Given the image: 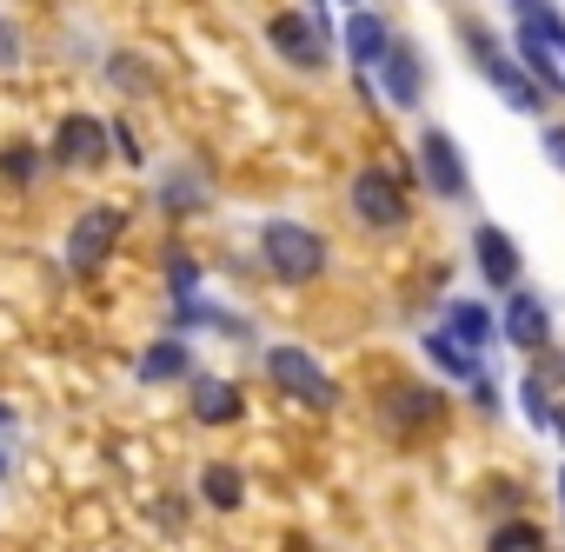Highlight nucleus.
Here are the masks:
<instances>
[{"label": "nucleus", "instance_id": "nucleus-1", "mask_svg": "<svg viewBox=\"0 0 565 552\" xmlns=\"http://www.w3.org/2000/svg\"><path fill=\"white\" fill-rule=\"evenodd\" d=\"M259 253H266V266L279 273V280H294V287L327 273V240L313 226H300V220H273L259 233Z\"/></svg>", "mask_w": 565, "mask_h": 552}, {"label": "nucleus", "instance_id": "nucleus-2", "mask_svg": "<svg viewBox=\"0 0 565 552\" xmlns=\"http://www.w3.org/2000/svg\"><path fill=\"white\" fill-rule=\"evenodd\" d=\"M266 373H273V386L287 393V400H300V406H313V413H333V400H340V386L327 380V367H320L307 347H273V353H266Z\"/></svg>", "mask_w": 565, "mask_h": 552}, {"label": "nucleus", "instance_id": "nucleus-3", "mask_svg": "<svg viewBox=\"0 0 565 552\" xmlns=\"http://www.w3.org/2000/svg\"><path fill=\"white\" fill-rule=\"evenodd\" d=\"M466 41H472V61H479V74L499 87V100H505V107H519V114H545V94H539V81H532L525 67H512L486 28H466Z\"/></svg>", "mask_w": 565, "mask_h": 552}, {"label": "nucleus", "instance_id": "nucleus-4", "mask_svg": "<svg viewBox=\"0 0 565 552\" xmlns=\"http://www.w3.org/2000/svg\"><path fill=\"white\" fill-rule=\"evenodd\" d=\"M353 213H360L366 226L393 233V226H406V187H399L386 167H360V173H353Z\"/></svg>", "mask_w": 565, "mask_h": 552}, {"label": "nucleus", "instance_id": "nucleus-5", "mask_svg": "<svg viewBox=\"0 0 565 552\" xmlns=\"http://www.w3.org/2000/svg\"><path fill=\"white\" fill-rule=\"evenodd\" d=\"M266 41H273L279 61H294V67H307V74L327 67V28H320L313 14H273V21H266Z\"/></svg>", "mask_w": 565, "mask_h": 552}, {"label": "nucleus", "instance_id": "nucleus-6", "mask_svg": "<svg viewBox=\"0 0 565 552\" xmlns=\"http://www.w3.org/2000/svg\"><path fill=\"white\" fill-rule=\"evenodd\" d=\"M419 167H426V180H433V193H439V200H466V193H472V180H466V160H459L452 134L426 127V134H419Z\"/></svg>", "mask_w": 565, "mask_h": 552}, {"label": "nucleus", "instance_id": "nucleus-7", "mask_svg": "<svg viewBox=\"0 0 565 552\" xmlns=\"http://www.w3.org/2000/svg\"><path fill=\"white\" fill-rule=\"evenodd\" d=\"M114 240H120V213H114V206L81 213L74 233H67V259H74V273H94V266L114 253Z\"/></svg>", "mask_w": 565, "mask_h": 552}, {"label": "nucleus", "instance_id": "nucleus-8", "mask_svg": "<svg viewBox=\"0 0 565 552\" xmlns=\"http://www.w3.org/2000/svg\"><path fill=\"white\" fill-rule=\"evenodd\" d=\"M100 153H107V127L94 114H67L54 134V160L61 167H100Z\"/></svg>", "mask_w": 565, "mask_h": 552}, {"label": "nucleus", "instance_id": "nucleus-9", "mask_svg": "<svg viewBox=\"0 0 565 552\" xmlns=\"http://www.w3.org/2000/svg\"><path fill=\"white\" fill-rule=\"evenodd\" d=\"M186 400H193V420H200V426H233V420L246 413L239 386H233V380H213V373H193V380H186Z\"/></svg>", "mask_w": 565, "mask_h": 552}, {"label": "nucleus", "instance_id": "nucleus-10", "mask_svg": "<svg viewBox=\"0 0 565 552\" xmlns=\"http://www.w3.org/2000/svg\"><path fill=\"white\" fill-rule=\"evenodd\" d=\"M472 253H479L486 287L512 294V280H519V240H512L505 226H479V233H472Z\"/></svg>", "mask_w": 565, "mask_h": 552}, {"label": "nucleus", "instance_id": "nucleus-11", "mask_svg": "<svg viewBox=\"0 0 565 552\" xmlns=\"http://www.w3.org/2000/svg\"><path fill=\"white\" fill-rule=\"evenodd\" d=\"M499 333L512 340V347H545V333H552V314H545V300L539 294H519L512 287V307H505V320H499Z\"/></svg>", "mask_w": 565, "mask_h": 552}, {"label": "nucleus", "instance_id": "nucleus-12", "mask_svg": "<svg viewBox=\"0 0 565 552\" xmlns=\"http://www.w3.org/2000/svg\"><path fill=\"white\" fill-rule=\"evenodd\" d=\"M340 41H347L353 67H380V61L393 54V28H386V21H380L373 8H360V14L347 21V34H340Z\"/></svg>", "mask_w": 565, "mask_h": 552}, {"label": "nucleus", "instance_id": "nucleus-13", "mask_svg": "<svg viewBox=\"0 0 565 552\" xmlns=\"http://www.w3.org/2000/svg\"><path fill=\"white\" fill-rule=\"evenodd\" d=\"M134 373L147 380V386H160V380H193V353H186V340H153L140 360H134Z\"/></svg>", "mask_w": 565, "mask_h": 552}, {"label": "nucleus", "instance_id": "nucleus-14", "mask_svg": "<svg viewBox=\"0 0 565 552\" xmlns=\"http://www.w3.org/2000/svg\"><path fill=\"white\" fill-rule=\"evenodd\" d=\"M380 74H386V100H393V107H413V100H419V87H426L419 61H413V54H406L399 41H393V54L380 61Z\"/></svg>", "mask_w": 565, "mask_h": 552}, {"label": "nucleus", "instance_id": "nucleus-15", "mask_svg": "<svg viewBox=\"0 0 565 552\" xmlns=\"http://www.w3.org/2000/svg\"><path fill=\"white\" fill-rule=\"evenodd\" d=\"M512 41H519V61H525V74L539 81V94H565V67H558V54H552L539 34H525V28H519Z\"/></svg>", "mask_w": 565, "mask_h": 552}, {"label": "nucleus", "instance_id": "nucleus-16", "mask_svg": "<svg viewBox=\"0 0 565 552\" xmlns=\"http://www.w3.org/2000/svg\"><path fill=\"white\" fill-rule=\"evenodd\" d=\"M446 333H452L459 347H472V353H479V347L492 340V314H486L479 300H452V314H446Z\"/></svg>", "mask_w": 565, "mask_h": 552}, {"label": "nucleus", "instance_id": "nucleus-17", "mask_svg": "<svg viewBox=\"0 0 565 552\" xmlns=\"http://www.w3.org/2000/svg\"><path fill=\"white\" fill-rule=\"evenodd\" d=\"M426 353L439 360V373H452V380H472V386H479V353H472V347H459L452 333H426Z\"/></svg>", "mask_w": 565, "mask_h": 552}, {"label": "nucleus", "instance_id": "nucleus-18", "mask_svg": "<svg viewBox=\"0 0 565 552\" xmlns=\"http://www.w3.org/2000/svg\"><path fill=\"white\" fill-rule=\"evenodd\" d=\"M200 492H206V506H220V512H233L239 499H246V486H239V473L220 459V466H206V479H200Z\"/></svg>", "mask_w": 565, "mask_h": 552}, {"label": "nucleus", "instance_id": "nucleus-19", "mask_svg": "<svg viewBox=\"0 0 565 552\" xmlns=\"http://www.w3.org/2000/svg\"><path fill=\"white\" fill-rule=\"evenodd\" d=\"M386 406H393V426H426V420L439 413V400H433V393H419V386H413V393H393Z\"/></svg>", "mask_w": 565, "mask_h": 552}, {"label": "nucleus", "instance_id": "nucleus-20", "mask_svg": "<svg viewBox=\"0 0 565 552\" xmlns=\"http://www.w3.org/2000/svg\"><path fill=\"white\" fill-rule=\"evenodd\" d=\"M486 552H539V532H532V526H499Z\"/></svg>", "mask_w": 565, "mask_h": 552}, {"label": "nucleus", "instance_id": "nucleus-21", "mask_svg": "<svg viewBox=\"0 0 565 552\" xmlns=\"http://www.w3.org/2000/svg\"><path fill=\"white\" fill-rule=\"evenodd\" d=\"M167 206H173V213H193V206H200V180H193V173H173V180H167Z\"/></svg>", "mask_w": 565, "mask_h": 552}, {"label": "nucleus", "instance_id": "nucleus-22", "mask_svg": "<svg viewBox=\"0 0 565 552\" xmlns=\"http://www.w3.org/2000/svg\"><path fill=\"white\" fill-rule=\"evenodd\" d=\"M519 400H525V420H532V426H552V400H545V386H539V380H525V386H519Z\"/></svg>", "mask_w": 565, "mask_h": 552}, {"label": "nucleus", "instance_id": "nucleus-23", "mask_svg": "<svg viewBox=\"0 0 565 552\" xmlns=\"http://www.w3.org/2000/svg\"><path fill=\"white\" fill-rule=\"evenodd\" d=\"M0 167H8L14 180H34V173H41V153H28V147H14V153H0Z\"/></svg>", "mask_w": 565, "mask_h": 552}, {"label": "nucleus", "instance_id": "nucleus-24", "mask_svg": "<svg viewBox=\"0 0 565 552\" xmlns=\"http://www.w3.org/2000/svg\"><path fill=\"white\" fill-rule=\"evenodd\" d=\"M539 147H545V160L565 173V127H545V134H539Z\"/></svg>", "mask_w": 565, "mask_h": 552}, {"label": "nucleus", "instance_id": "nucleus-25", "mask_svg": "<svg viewBox=\"0 0 565 552\" xmlns=\"http://www.w3.org/2000/svg\"><path fill=\"white\" fill-rule=\"evenodd\" d=\"M0 61H14V34L8 28H0Z\"/></svg>", "mask_w": 565, "mask_h": 552}, {"label": "nucleus", "instance_id": "nucleus-26", "mask_svg": "<svg viewBox=\"0 0 565 552\" xmlns=\"http://www.w3.org/2000/svg\"><path fill=\"white\" fill-rule=\"evenodd\" d=\"M552 426H558V433H565V406H552Z\"/></svg>", "mask_w": 565, "mask_h": 552}, {"label": "nucleus", "instance_id": "nucleus-27", "mask_svg": "<svg viewBox=\"0 0 565 552\" xmlns=\"http://www.w3.org/2000/svg\"><path fill=\"white\" fill-rule=\"evenodd\" d=\"M558 506H565V473H558Z\"/></svg>", "mask_w": 565, "mask_h": 552}, {"label": "nucleus", "instance_id": "nucleus-28", "mask_svg": "<svg viewBox=\"0 0 565 552\" xmlns=\"http://www.w3.org/2000/svg\"><path fill=\"white\" fill-rule=\"evenodd\" d=\"M347 8H353V14H360V8H366V0H347Z\"/></svg>", "mask_w": 565, "mask_h": 552}, {"label": "nucleus", "instance_id": "nucleus-29", "mask_svg": "<svg viewBox=\"0 0 565 552\" xmlns=\"http://www.w3.org/2000/svg\"><path fill=\"white\" fill-rule=\"evenodd\" d=\"M0 426H8V406H0Z\"/></svg>", "mask_w": 565, "mask_h": 552}, {"label": "nucleus", "instance_id": "nucleus-30", "mask_svg": "<svg viewBox=\"0 0 565 552\" xmlns=\"http://www.w3.org/2000/svg\"><path fill=\"white\" fill-rule=\"evenodd\" d=\"M525 8H532V0H519V14H525Z\"/></svg>", "mask_w": 565, "mask_h": 552}, {"label": "nucleus", "instance_id": "nucleus-31", "mask_svg": "<svg viewBox=\"0 0 565 552\" xmlns=\"http://www.w3.org/2000/svg\"><path fill=\"white\" fill-rule=\"evenodd\" d=\"M0 473H8V459H0Z\"/></svg>", "mask_w": 565, "mask_h": 552}]
</instances>
